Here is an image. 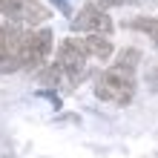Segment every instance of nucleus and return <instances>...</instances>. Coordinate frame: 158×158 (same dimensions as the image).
I'll return each mask as SVG.
<instances>
[{
  "mask_svg": "<svg viewBox=\"0 0 158 158\" xmlns=\"http://www.w3.org/2000/svg\"><path fill=\"white\" fill-rule=\"evenodd\" d=\"M95 95L106 104H115V106H127L135 95V75L132 69H124V66H112L106 72H101L98 81H95Z\"/></svg>",
  "mask_w": 158,
  "mask_h": 158,
  "instance_id": "1",
  "label": "nucleus"
},
{
  "mask_svg": "<svg viewBox=\"0 0 158 158\" xmlns=\"http://www.w3.org/2000/svg\"><path fill=\"white\" fill-rule=\"evenodd\" d=\"M26 29H20L17 23H0V72H17L23 69L20 52H23Z\"/></svg>",
  "mask_w": 158,
  "mask_h": 158,
  "instance_id": "2",
  "label": "nucleus"
},
{
  "mask_svg": "<svg viewBox=\"0 0 158 158\" xmlns=\"http://www.w3.org/2000/svg\"><path fill=\"white\" fill-rule=\"evenodd\" d=\"M49 52H52V32H49V29H32V32H26L23 52H20L23 69H29V72L43 69Z\"/></svg>",
  "mask_w": 158,
  "mask_h": 158,
  "instance_id": "3",
  "label": "nucleus"
},
{
  "mask_svg": "<svg viewBox=\"0 0 158 158\" xmlns=\"http://www.w3.org/2000/svg\"><path fill=\"white\" fill-rule=\"evenodd\" d=\"M86 46H83V40H60L58 46V63H60V69L66 72V78H69V86H75V83L83 78V72H86Z\"/></svg>",
  "mask_w": 158,
  "mask_h": 158,
  "instance_id": "4",
  "label": "nucleus"
},
{
  "mask_svg": "<svg viewBox=\"0 0 158 158\" xmlns=\"http://www.w3.org/2000/svg\"><path fill=\"white\" fill-rule=\"evenodd\" d=\"M0 15L9 17L12 23H26V26H38L49 20V9L40 6L38 0H0Z\"/></svg>",
  "mask_w": 158,
  "mask_h": 158,
  "instance_id": "5",
  "label": "nucleus"
},
{
  "mask_svg": "<svg viewBox=\"0 0 158 158\" xmlns=\"http://www.w3.org/2000/svg\"><path fill=\"white\" fill-rule=\"evenodd\" d=\"M112 26V17L104 12L101 3H86L81 12L72 17V32H95V35H109Z\"/></svg>",
  "mask_w": 158,
  "mask_h": 158,
  "instance_id": "6",
  "label": "nucleus"
},
{
  "mask_svg": "<svg viewBox=\"0 0 158 158\" xmlns=\"http://www.w3.org/2000/svg\"><path fill=\"white\" fill-rule=\"evenodd\" d=\"M83 46H86V52L92 55V58H98V60L112 58V43L106 40V35H95V32H89L86 38H83Z\"/></svg>",
  "mask_w": 158,
  "mask_h": 158,
  "instance_id": "7",
  "label": "nucleus"
},
{
  "mask_svg": "<svg viewBox=\"0 0 158 158\" xmlns=\"http://www.w3.org/2000/svg\"><path fill=\"white\" fill-rule=\"evenodd\" d=\"M40 81L46 83V86H60V81H69V78H66V72L60 69V63L55 60L52 66H46V69H40Z\"/></svg>",
  "mask_w": 158,
  "mask_h": 158,
  "instance_id": "8",
  "label": "nucleus"
},
{
  "mask_svg": "<svg viewBox=\"0 0 158 158\" xmlns=\"http://www.w3.org/2000/svg\"><path fill=\"white\" fill-rule=\"evenodd\" d=\"M127 26H129V29H135V32L150 35L152 40L158 38V20H155V17H135V20H129Z\"/></svg>",
  "mask_w": 158,
  "mask_h": 158,
  "instance_id": "9",
  "label": "nucleus"
},
{
  "mask_svg": "<svg viewBox=\"0 0 158 158\" xmlns=\"http://www.w3.org/2000/svg\"><path fill=\"white\" fill-rule=\"evenodd\" d=\"M138 60H141V52H138V49H132V46H127V49H121V52H118L115 66H124V69H132V72H135Z\"/></svg>",
  "mask_w": 158,
  "mask_h": 158,
  "instance_id": "10",
  "label": "nucleus"
},
{
  "mask_svg": "<svg viewBox=\"0 0 158 158\" xmlns=\"http://www.w3.org/2000/svg\"><path fill=\"white\" fill-rule=\"evenodd\" d=\"M95 3H101V6H132V3H138V0H95Z\"/></svg>",
  "mask_w": 158,
  "mask_h": 158,
  "instance_id": "11",
  "label": "nucleus"
},
{
  "mask_svg": "<svg viewBox=\"0 0 158 158\" xmlns=\"http://www.w3.org/2000/svg\"><path fill=\"white\" fill-rule=\"evenodd\" d=\"M52 3L58 6V12H60V15H66V17L72 15V6H69V0H52Z\"/></svg>",
  "mask_w": 158,
  "mask_h": 158,
  "instance_id": "12",
  "label": "nucleus"
},
{
  "mask_svg": "<svg viewBox=\"0 0 158 158\" xmlns=\"http://www.w3.org/2000/svg\"><path fill=\"white\" fill-rule=\"evenodd\" d=\"M155 46H158V38H155Z\"/></svg>",
  "mask_w": 158,
  "mask_h": 158,
  "instance_id": "13",
  "label": "nucleus"
}]
</instances>
